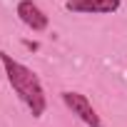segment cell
Instances as JSON below:
<instances>
[{
	"label": "cell",
	"instance_id": "1",
	"mask_svg": "<svg viewBox=\"0 0 127 127\" xmlns=\"http://www.w3.org/2000/svg\"><path fill=\"white\" fill-rule=\"evenodd\" d=\"M0 62H3V67H5L8 82L15 90V95L28 105V110L32 112V117H42L45 115V107H47V97H45V90H42L40 77L30 67H25L23 62L13 60L8 52H0Z\"/></svg>",
	"mask_w": 127,
	"mask_h": 127
},
{
	"label": "cell",
	"instance_id": "2",
	"mask_svg": "<svg viewBox=\"0 0 127 127\" xmlns=\"http://www.w3.org/2000/svg\"><path fill=\"white\" fill-rule=\"evenodd\" d=\"M62 102H65V107H67L72 115H77V120H82L87 127H105L102 120H100V115L95 112V107L90 105V100H87L85 95L65 90V92H62Z\"/></svg>",
	"mask_w": 127,
	"mask_h": 127
},
{
	"label": "cell",
	"instance_id": "3",
	"mask_svg": "<svg viewBox=\"0 0 127 127\" xmlns=\"http://www.w3.org/2000/svg\"><path fill=\"white\" fill-rule=\"evenodd\" d=\"M18 18H20L32 32H42V30H47V25H50L47 15L32 3V0H20V3H18Z\"/></svg>",
	"mask_w": 127,
	"mask_h": 127
},
{
	"label": "cell",
	"instance_id": "4",
	"mask_svg": "<svg viewBox=\"0 0 127 127\" xmlns=\"http://www.w3.org/2000/svg\"><path fill=\"white\" fill-rule=\"evenodd\" d=\"M65 8L70 13H115L120 0H67Z\"/></svg>",
	"mask_w": 127,
	"mask_h": 127
},
{
	"label": "cell",
	"instance_id": "5",
	"mask_svg": "<svg viewBox=\"0 0 127 127\" xmlns=\"http://www.w3.org/2000/svg\"><path fill=\"white\" fill-rule=\"evenodd\" d=\"M23 45H25V47H28V50H37V47H40V45H37V42H35V40H25V42H23Z\"/></svg>",
	"mask_w": 127,
	"mask_h": 127
}]
</instances>
